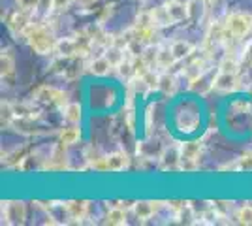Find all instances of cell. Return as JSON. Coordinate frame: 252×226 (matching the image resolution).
<instances>
[{
	"mask_svg": "<svg viewBox=\"0 0 252 226\" xmlns=\"http://www.w3.org/2000/svg\"><path fill=\"white\" fill-rule=\"evenodd\" d=\"M25 40L31 45V49L38 55H49L55 53L57 47V38L55 34L45 27V25H32L25 34Z\"/></svg>",
	"mask_w": 252,
	"mask_h": 226,
	"instance_id": "6da1fadb",
	"label": "cell"
},
{
	"mask_svg": "<svg viewBox=\"0 0 252 226\" xmlns=\"http://www.w3.org/2000/svg\"><path fill=\"white\" fill-rule=\"evenodd\" d=\"M226 31L233 40H243L252 34V13L249 11H233L226 17Z\"/></svg>",
	"mask_w": 252,
	"mask_h": 226,
	"instance_id": "7a4b0ae2",
	"label": "cell"
},
{
	"mask_svg": "<svg viewBox=\"0 0 252 226\" xmlns=\"http://www.w3.org/2000/svg\"><path fill=\"white\" fill-rule=\"evenodd\" d=\"M179 149H181V170L194 172L198 168V159L201 155V143L200 141H185Z\"/></svg>",
	"mask_w": 252,
	"mask_h": 226,
	"instance_id": "3957f363",
	"label": "cell"
},
{
	"mask_svg": "<svg viewBox=\"0 0 252 226\" xmlns=\"http://www.w3.org/2000/svg\"><path fill=\"white\" fill-rule=\"evenodd\" d=\"M34 98L43 102V104H53V106H57V108H64V106L68 104V95H66L64 91H61V89L51 87V85L38 87V89L34 91Z\"/></svg>",
	"mask_w": 252,
	"mask_h": 226,
	"instance_id": "277c9868",
	"label": "cell"
},
{
	"mask_svg": "<svg viewBox=\"0 0 252 226\" xmlns=\"http://www.w3.org/2000/svg\"><path fill=\"white\" fill-rule=\"evenodd\" d=\"M66 147L63 141H59L55 147L51 149L47 161L43 162V170H51V172H63L68 168V153H66Z\"/></svg>",
	"mask_w": 252,
	"mask_h": 226,
	"instance_id": "5b68a950",
	"label": "cell"
},
{
	"mask_svg": "<svg viewBox=\"0 0 252 226\" xmlns=\"http://www.w3.org/2000/svg\"><path fill=\"white\" fill-rule=\"evenodd\" d=\"M2 219L8 225H23L25 219H27V205L23 202H17V200L4 202V205H2Z\"/></svg>",
	"mask_w": 252,
	"mask_h": 226,
	"instance_id": "8992f818",
	"label": "cell"
},
{
	"mask_svg": "<svg viewBox=\"0 0 252 226\" xmlns=\"http://www.w3.org/2000/svg\"><path fill=\"white\" fill-rule=\"evenodd\" d=\"M6 25H8V29H10V32L13 34V36H25L27 31L32 27L31 13H27V11H23V10L13 11V13L8 15Z\"/></svg>",
	"mask_w": 252,
	"mask_h": 226,
	"instance_id": "52a82bcc",
	"label": "cell"
},
{
	"mask_svg": "<svg viewBox=\"0 0 252 226\" xmlns=\"http://www.w3.org/2000/svg\"><path fill=\"white\" fill-rule=\"evenodd\" d=\"M239 77L233 72H217L215 79H213V89L220 91V93H230V91H235L239 89Z\"/></svg>",
	"mask_w": 252,
	"mask_h": 226,
	"instance_id": "ba28073f",
	"label": "cell"
},
{
	"mask_svg": "<svg viewBox=\"0 0 252 226\" xmlns=\"http://www.w3.org/2000/svg\"><path fill=\"white\" fill-rule=\"evenodd\" d=\"M207 66H209V59H207L205 55H201V57H196L194 61H190L189 65L185 66V70H181V75H185L190 83V81H194L196 77H200L203 72H207V70H209Z\"/></svg>",
	"mask_w": 252,
	"mask_h": 226,
	"instance_id": "9c48e42d",
	"label": "cell"
},
{
	"mask_svg": "<svg viewBox=\"0 0 252 226\" xmlns=\"http://www.w3.org/2000/svg\"><path fill=\"white\" fill-rule=\"evenodd\" d=\"M160 168L162 170H177L181 168V149L179 147H168L160 155Z\"/></svg>",
	"mask_w": 252,
	"mask_h": 226,
	"instance_id": "30bf717a",
	"label": "cell"
},
{
	"mask_svg": "<svg viewBox=\"0 0 252 226\" xmlns=\"http://www.w3.org/2000/svg\"><path fill=\"white\" fill-rule=\"evenodd\" d=\"M55 53L59 57H79V43L75 36H68V38H61L57 42Z\"/></svg>",
	"mask_w": 252,
	"mask_h": 226,
	"instance_id": "8fae6325",
	"label": "cell"
},
{
	"mask_svg": "<svg viewBox=\"0 0 252 226\" xmlns=\"http://www.w3.org/2000/svg\"><path fill=\"white\" fill-rule=\"evenodd\" d=\"M166 8H168L169 17L173 19V23H181V21H185V19H190L189 4H187V2H181V0H168V2H166Z\"/></svg>",
	"mask_w": 252,
	"mask_h": 226,
	"instance_id": "7c38bea8",
	"label": "cell"
},
{
	"mask_svg": "<svg viewBox=\"0 0 252 226\" xmlns=\"http://www.w3.org/2000/svg\"><path fill=\"white\" fill-rule=\"evenodd\" d=\"M160 202H149V200H139V202H134L132 205V211L134 215L139 219V221H149L151 217L157 213V209L160 207Z\"/></svg>",
	"mask_w": 252,
	"mask_h": 226,
	"instance_id": "4fadbf2b",
	"label": "cell"
},
{
	"mask_svg": "<svg viewBox=\"0 0 252 226\" xmlns=\"http://www.w3.org/2000/svg\"><path fill=\"white\" fill-rule=\"evenodd\" d=\"M63 207L66 211V215L70 219H75V221H81L89 213V202H85V200H70Z\"/></svg>",
	"mask_w": 252,
	"mask_h": 226,
	"instance_id": "5bb4252c",
	"label": "cell"
},
{
	"mask_svg": "<svg viewBox=\"0 0 252 226\" xmlns=\"http://www.w3.org/2000/svg\"><path fill=\"white\" fill-rule=\"evenodd\" d=\"M0 65H2V79L4 81H11L15 77V57H13L11 49H2Z\"/></svg>",
	"mask_w": 252,
	"mask_h": 226,
	"instance_id": "9a60e30c",
	"label": "cell"
},
{
	"mask_svg": "<svg viewBox=\"0 0 252 226\" xmlns=\"http://www.w3.org/2000/svg\"><path fill=\"white\" fill-rule=\"evenodd\" d=\"M169 49H171V53L175 57V61H185V59H189L190 55L194 53V49H196V45L194 43H190L189 40H175V42L169 45Z\"/></svg>",
	"mask_w": 252,
	"mask_h": 226,
	"instance_id": "2e32d148",
	"label": "cell"
},
{
	"mask_svg": "<svg viewBox=\"0 0 252 226\" xmlns=\"http://www.w3.org/2000/svg\"><path fill=\"white\" fill-rule=\"evenodd\" d=\"M105 161H107V172H119V170H125L126 166H128V155L123 153V151H117V153H111V155H107L105 157Z\"/></svg>",
	"mask_w": 252,
	"mask_h": 226,
	"instance_id": "e0dca14e",
	"label": "cell"
},
{
	"mask_svg": "<svg viewBox=\"0 0 252 226\" xmlns=\"http://www.w3.org/2000/svg\"><path fill=\"white\" fill-rule=\"evenodd\" d=\"M128 49H123V47H119V45H109V47H105V59L111 63L113 68L117 66H121L123 63L126 61V57H128Z\"/></svg>",
	"mask_w": 252,
	"mask_h": 226,
	"instance_id": "ac0fdd59",
	"label": "cell"
},
{
	"mask_svg": "<svg viewBox=\"0 0 252 226\" xmlns=\"http://www.w3.org/2000/svg\"><path fill=\"white\" fill-rule=\"evenodd\" d=\"M213 79L215 77H209V70L207 72H203L200 77H196L194 81H190V91H194V93H198V95H205L207 91L213 89Z\"/></svg>",
	"mask_w": 252,
	"mask_h": 226,
	"instance_id": "d6986e66",
	"label": "cell"
},
{
	"mask_svg": "<svg viewBox=\"0 0 252 226\" xmlns=\"http://www.w3.org/2000/svg\"><path fill=\"white\" fill-rule=\"evenodd\" d=\"M151 13H153L155 27H169V25H173V19L169 17V11H168V8H166V4L153 8Z\"/></svg>",
	"mask_w": 252,
	"mask_h": 226,
	"instance_id": "ffe728a7",
	"label": "cell"
},
{
	"mask_svg": "<svg viewBox=\"0 0 252 226\" xmlns=\"http://www.w3.org/2000/svg\"><path fill=\"white\" fill-rule=\"evenodd\" d=\"M158 91L160 93H164V95H175V91H177V81H175V77L171 74H160V79H158Z\"/></svg>",
	"mask_w": 252,
	"mask_h": 226,
	"instance_id": "44dd1931",
	"label": "cell"
},
{
	"mask_svg": "<svg viewBox=\"0 0 252 226\" xmlns=\"http://www.w3.org/2000/svg\"><path fill=\"white\" fill-rule=\"evenodd\" d=\"M81 140V130L75 129V127H68L59 132V141H63L64 145H75L77 141Z\"/></svg>",
	"mask_w": 252,
	"mask_h": 226,
	"instance_id": "7402d4cb",
	"label": "cell"
},
{
	"mask_svg": "<svg viewBox=\"0 0 252 226\" xmlns=\"http://www.w3.org/2000/svg\"><path fill=\"white\" fill-rule=\"evenodd\" d=\"M175 63H177V61H175V57H173V53H171V49H169V47H158V55H157V66L158 68L168 70V68H171Z\"/></svg>",
	"mask_w": 252,
	"mask_h": 226,
	"instance_id": "603a6c76",
	"label": "cell"
},
{
	"mask_svg": "<svg viewBox=\"0 0 252 226\" xmlns=\"http://www.w3.org/2000/svg\"><path fill=\"white\" fill-rule=\"evenodd\" d=\"M63 115L68 123L75 125V123H79L81 117H83V113H81V106H79L77 102H68V104L63 108Z\"/></svg>",
	"mask_w": 252,
	"mask_h": 226,
	"instance_id": "cb8c5ba5",
	"label": "cell"
},
{
	"mask_svg": "<svg viewBox=\"0 0 252 226\" xmlns=\"http://www.w3.org/2000/svg\"><path fill=\"white\" fill-rule=\"evenodd\" d=\"M113 66H111V63L105 59V55H100V57H96L94 61L89 65V70H91V74L94 75H105L109 70H111Z\"/></svg>",
	"mask_w": 252,
	"mask_h": 226,
	"instance_id": "d4e9b609",
	"label": "cell"
},
{
	"mask_svg": "<svg viewBox=\"0 0 252 226\" xmlns=\"http://www.w3.org/2000/svg\"><path fill=\"white\" fill-rule=\"evenodd\" d=\"M105 223L113 226L126 225V211L123 207H111V209L107 211V215H105Z\"/></svg>",
	"mask_w": 252,
	"mask_h": 226,
	"instance_id": "484cf974",
	"label": "cell"
},
{
	"mask_svg": "<svg viewBox=\"0 0 252 226\" xmlns=\"http://www.w3.org/2000/svg\"><path fill=\"white\" fill-rule=\"evenodd\" d=\"M237 223L241 225H252V205H241L237 209Z\"/></svg>",
	"mask_w": 252,
	"mask_h": 226,
	"instance_id": "4316f807",
	"label": "cell"
},
{
	"mask_svg": "<svg viewBox=\"0 0 252 226\" xmlns=\"http://www.w3.org/2000/svg\"><path fill=\"white\" fill-rule=\"evenodd\" d=\"M134 27H155V21H153V13H151V10L139 11V13L136 15Z\"/></svg>",
	"mask_w": 252,
	"mask_h": 226,
	"instance_id": "83f0119b",
	"label": "cell"
},
{
	"mask_svg": "<svg viewBox=\"0 0 252 226\" xmlns=\"http://www.w3.org/2000/svg\"><path fill=\"white\" fill-rule=\"evenodd\" d=\"M17 2V6H19V10L27 11V13H34V11L40 8V2L42 0H15Z\"/></svg>",
	"mask_w": 252,
	"mask_h": 226,
	"instance_id": "f1b7e54d",
	"label": "cell"
},
{
	"mask_svg": "<svg viewBox=\"0 0 252 226\" xmlns=\"http://www.w3.org/2000/svg\"><path fill=\"white\" fill-rule=\"evenodd\" d=\"M237 170H245V172H252V151L249 153H245L241 155L239 159H237Z\"/></svg>",
	"mask_w": 252,
	"mask_h": 226,
	"instance_id": "f546056e",
	"label": "cell"
},
{
	"mask_svg": "<svg viewBox=\"0 0 252 226\" xmlns=\"http://www.w3.org/2000/svg\"><path fill=\"white\" fill-rule=\"evenodd\" d=\"M231 207H233L231 202H215L213 204V209L219 213V217H226L231 211Z\"/></svg>",
	"mask_w": 252,
	"mask_h": 226,
	"instance_id": "4dcf8cb0",
	"label": "cell"
},
{
	"mask_svg": "<svg viewBox=\"0 0 252 226\" xmlns=\"http://www.w3.org/2000/svg\"><path fill=\"white\" fill-rule=\"evenodd\" d=\"M72 2H75V0H49L53 11H66L72 6Z\"/></svg>",
	"mask_w": 252,
	"mask_h": 226,
	"instance_id": "1f68e13d",
	"label": "cell"
},
{
	"mask_svg": "<svg viewBox=\"0 0 252 226\" xmlns=\"http://www.w3.org/2000/svg\"><path fill=\"white\" fill-rule=\"evenodd\" d=\"M245 57H249V66L252 68V45H251V47H247V49H243V51H241V61L245 59Z\"/></svg>",
	"mask_w": 252,
	"mask_h": 226,
	"instance_id": "d6a6232c",
	"label": "cell"
},
{
	"mask_svg": "<svg viewBox=\"0 0 252 226\" xmlns=\"http://www.w3.org/2000/svg\"><path fill=\"white\" fill-rule=\"evenodd\" d=\"M75 2H77L79 6H93L96 0H75Z\"/></svg>",
	"mask_w": 252,
	"mask_h": 226,
	"instance_id": "836d02e7",
	"label": "cell"
},
{
	"mask_svg": "<svg viewBox=\"0 0 252 226\" xmlns=\"http://www.w3.org/2000/svg\"><path fill=\"white\" fill-rule=\"evenodd\" d=\"M45 225H57V221H53V217H47V221H45Z\"/></svg>",
	"mask_w": 252,
	"mask_h": 226,
	"instance_id": "e575fe53",
	"label": "cell"
},
{
	"mask_svg": "<svg viewBox=\"0 0 252 226\" xmlns=\"http://www.w3.org/2000/svg\"><path fill=\"white\" fill-rule=\"evenodd\" d=\"M203 2H205V4H209V2H213V0H203Z\"/></svg>",
	"mask_w": 252,
	"mask_h": 226,
	"instance_id": "d590c367",
	"label": "cell"
}]
</instances>
